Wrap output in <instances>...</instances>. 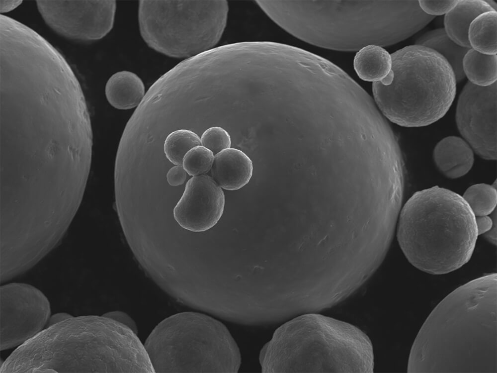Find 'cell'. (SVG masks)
Listing matches in <instances>:
<instances>
[{
	"label": "cell",
	"mask_w": 497,
	"mask_h": 373,
	"mask_svg": "<svg viewBox=\"0 0 497 373\" xmlns=\"http://www.w3.org/2000/svg\"><path fill=\"white\" fill-rule=\"evenodd\" d=\"M0 194L83 196L92 134L83 93L0 95Z\"/></svg>",
	"instance_id": "6da1fadb"
},
{
	"label": "cell",
	"mask_w": 497,
	"mask_h": 373,
	"mask_svg": "<svg viewBox=\"0 0 497 373\" xmlns=\"http://www.w3.org/2000/svg\"><path fill=\"white\" fill-rule=\"evenodd\" d=\"M497 274L454 290L427 317L412 345L409 373H497Z\"/></svg>",
	"instance_id": "7a4b0ae2"
},
{
	"label": "cell",
	"mask_w": 497,
	"mask_h": 373,
	"mask_svg": "<svg viewBox=\"0 0 497 373\" xmlns=\"http://www.w3.org/2000/svg\"><path fill=\"white\" fill-rule=\"evenodd\" d=\"M277 24L313 45L357 51L391 45L411 37L434 16L418 0H257Z\"/></svg>",
	"instance_id": "3957f363"
},
{
	"label": "cell",
	"mask_w": 497,
	"mask_h": 373,
	"mask_svg": "<svg viewBox=\"0 0 497 373\" xmlns=\"http://www.w3.org/2000/svg\"><path fill=\"white\" fill-rule=\"evenodd\" d=\"M137 334L103 315L73 316L17 347L0 373H154Z\"/></svg>",
	"instance_id": "277c9868"
},
{
	"label": "cell",
	"mask_w": 497,
	"mask_h": 373,
	"mask_svg": "<svg viewBox=\"0 0 497 373\" xmlns=\"http://www.w3.org/2000/svg\"><path fill=\"white\" fill-rule=\"evenodd\" d=\"M399 246L414 267L431 275L454 271L471 259L478 236L462 196L438 186L415 192L400 211Z\"/></svg>",
	"instance_id": "5b68a950"
},
{
	"label": "cell",
	"mask_w": 497,
	"mask_h": 373,
	"mask_svg": "<svg viewBox=\"0 0 497 373\" xmlns=\"http://www.w3.org/2000/svg\"><path fill=\"white\" fill-rule=\"evenodd\" d=\"M368 336L348 323L316 313L282 324L262 348V373H361L374 370Z\"/></svg>",
	"instance_id": "8992f818"
},
{
	"label": "cell",
	"mask_w": 497,
	"mask_h": 373,
	"mask_svg": "<svg viewBox=\"0 0 497 373\" xmlns=\"http://www.w3.org/2000/svg\"><path fill=\"white\" fill-rule=\"evenodd\" d=\"M391 55L389 73L372 85L382 114L406 127L427 126L441 118L456 92L455 75L447 61L435 50L416 44Z\"/></svg>",
	"instance_id": "52a82bcc"
},
{
	"label": "cell",
	"mask_w": 497,
	"mask_h": 373,
	"mask_svg": "<svg viewBox=\"0 0 497 373\" xmlns=\"http://www.w3.org/2000/svg\"><path fill=\"white\" fill-rule=\"evenodd\" d=\"M144 347L155 373H237V345L226 327L202 313L185 312L164 319Z\"/></svg>",
	"instance_id": "ba28073f"
},
{
	"label": "cell",
	"mask_w": 497,
	"mask_h": 373,
	"mask_svg": "<svg viewBox=\"0 0 497 373\" xmlns=\"http://www.w3.org/2000/svg\"><path fill=\"white\" fill-rule=\"evenodd\" d=\"M226 0H141V35L156 51L175 58L198 55L214 48L225 29Z\"/></svg>",
	"instance_id": "9c48e42d"
},
{
	"label": "cell",
	"mask_w": 497,
	"mask_h": 373,
	"mask_svg": "<svg viewBox=\"0 0 497 373\" xmlns=\"http://www.w3.org/2000/svg\"><path fill=\"white\" fill-rule=\"evenodd\" d=\"M0 350L18 347L46 328L49 301L30 284L9 283L0 286Z\"/></svg>",
	"instance_id": "30bf717a"
},
{
	"label": "cell",
	"mask_w": 497,
	"mask_h": 373,
	"mask_svg": "<svg viewBox=\"0 0 497 373\" xmlns=\"http://www.w3.org/2000/svg\"><path fill=\"white\" fill-rule=\"evenodd\" d=\"M46 24L58 34L79 42L106 36L113 27L115 0H36Z\"/></svg>",
	"instance_id": "8fae6325"
},
{
	"label": "cell",
	"mask_w": 497,
	"mask_h": 373,
	"mask_svg": "<svg viewBox=\"0 0 497 373\" xmlns=\"http://www.w3.org/2000/svg\"><path fill=\"white\" fill-rule=\"evenodd\" d=\"M458 129L482 158L497 159V82L480 87L468 81L459 97L456 111Z\"/></svg>",
	"instance_id": "7c38bea8"
},
{
	"label": "cell",
	"mask_w": 497,
	"mask_h": 373,
	"mask_svg": "<svg viewBox=\"0 0 497 373\" xmlns=\"http://www.w3.org/2000/svg\"><path fill=\"white\" fill-rule=\"evenodd\" d=\"M225 203L224 193L212 177L205 174L193 176L187 181L173 215L182 228L204 232L220 219Z\"/></svg>",
	"instance_id": "4fadbf2b"
},
{
	"label": "cell",
	"mask_w": 497,
	"mask_h": 373,
	"mask_svg": "<svg viewBox=\"0 0 497 373\" xmlns=\"http://www.w3.org/2000/svg\"><path fill=\"white\" fill-rule=\"evenodd\" d=\"M210 170L212 179L221 188L235 190L248 183L252 176L253 165L242 151L229 148L214 155Z\"/></svg>",
	"instance_id": "5bb4252c"
},
{
	"label": "cell",
	"mask_w": 497,
	"mask_h": 373,
	"mask_svg": "<svg viewBox=\"0 0 497 373\" xmlns=\"http://www.w3.org/2000/svg\"><path fill=\"white\" fill-rule=\"evenodd\" d=\"M433 157L439 171L450 179L466 175L474 162L473 150L469 144L457 136H448L435 146Z\"/></svg>",
	"instance_id": "9a60e30c"
},
{
	"label": "cell",
	"mask_w": 497,
	"mask_h": 373,
	"mask_svg": "<svg viewBox=\"0 0 497 373\" xmlns=\"http://www.w3.org/2000/svg\"><path fill=\"white\" fill-rule=\"evenodd\" d=\"M490 11L495 10L485 0H458L454 7L445 15L446 33L457 44L471 48L468 39L470 25L479 15Z\"/></svg>",
	"instance_id": "2e32d148"
},
{
	"label": "cell",
	"mask_w": 497,
	"mask_h": 373,
	"mask_svg": "<svg viewBox=\"0 0 497 373\" xmlns=\"http://www.w3.org/2000/svg\"><path fill=\"white\" fill-rule=\"evenodd\" d=\"M105 92L109 103L119 109L138 107L146 94L142 80L136 74L127 71L112 75L106 83Z\"/></svg>",
	"instance_id": "e0dca14e"
},
{
	"label": "cell",
	"mask_w": 497,
	"mask_h": 373,
	"mask_svg": "<svg viewBox=\"0 0 497 373\" xmlns=\"http://www.w3.org/2000/svg\"><path fill=\"white\" fill-rule=\"evenodd\" d=\"M353 66L357 75L362 80L380 82L391 70V55L380 46L369 45L357 52Z\"/></svg>",
	"instance_id": "ac0fdd59"
},
{
	"label": "cell",
	"mask_w": 497,
	"mask_h": 373,
	"mask_svg": "<svg viewBox=\"0 0 497 373\" xmlns=\"http://www.w3.org/2000/svg\"><path fill=\"white\" fill-rule=\"evenodd\" d=\"M415 44L429 48L442 55L451 66L457 83L465 78L462 61L470 48L456 43L449 38L444 28L435 29L425 32L416 39Z\"/></svg>",
	"instance_id": "d6986e66"
},
{
	"label": "cell",
	"mask_w": 497,
	"mask_h": 373,
	"mask_svg": "<svg viewBox=\"0 0 497 373\" xmlns=\"http://www.w3.org/2000/svg\"><path fill=\"white\" fill-rule=\"evenodd\" d=\"M497 11H490L481 14L472 21L468 31L471 48L484 54H497Z\"/></svg>",
	"instance_id": "ffe728a7"
},
{
	"label": "cell",
	"mask_w": 497,
	"mask_h": 373,
	"mask_svg": "<svg viewBox=\"0 0 497 373\" xmlns=\"http://www.w3.org/2000/svg\"><path fill=\"white\" fill-rule=\"evenodd\" d=\"M462 68L465 76L474 85L487 87L497 82V54H484L470 48L463 58Z\"/></svg>",
	"instance_id": "44dd1931"
},
{
	"label": "cell",
	"mask_w": 497,
	"mask_h": 373,
	"mask_svg": "<svg viewBox=\"0 0 497 373\" xmlns=\"http://www.w3.org/2000/svg\"><path fill=\"white\" fill-rule=\"evenodd\" d=\"M199 136L194 131L180 128L175 130L166 137L164 153L166 158L174 165H182L185 154L193 147L201 145Z\"/></svg>",
	"instance_id": "7402d4cb"
},
{
	"label": "cell",
	"mask_w": 497,
	"mask_h": 373,
	"mask_svg": "<svg viewBox=\"0 0 497 373\" xmlns=\"http://www.w3.org/2000/svg\"><path fill=\"white\" fill-rule=\"evenodd\" d=\"M462 197L475 217L487 216L494 211L497 205L496 182L492 185H473L466 189Z\"/></svg>",
	"instance_id": "603a6c76"
},
{
	"label": "cell",
	"mask_w": 497,
	"mask_h": 373,
	"mask_svg": "<svg viewBox=\"0 0 497 373\" xmlns=\"http://www.w3.org/2000/svg\"><path fill=\"white\" fill-rule=\"evenodd\" d=\"M214 154L202 145L195 146L184 156L182 166L191 176L205 175L211 169Z\"/></svg>",
	"instance_id": "cb8c5ba5"
},
{
	"label": "cell",
	"mask_w": 497,
	"mask_h": 373,
	"mask_svg": "<svg viewBox=\"0 0 497 373\" xmlns=\"http://www.w3.org/2000/svg\"><path fill=\"white\" fill-rule=\"evenodd\" d=\"M202 146L212 151L214 155L229 148L231 140L229 134L224 128L213 126L206 129L201 138Z\"/></svg>",
	"instance_id": "d4e9b609"
},
{
	"label": "cell",
	"mask_w": 497,
	"mask_h": 373,
	"mask_svg": "<svg viewBox=\"0 0 497 373\" xmlns=\"http://www.w3.org/2000/svg\"><path fill=\"white\" fill-rule=\"evenodd\" d=\"M421 9L426 14L435 16L446 14L458 2V0H418Z\"/></svg>",
	"instance_id": "484cf974"
},
{
	"label": "cell",
	"mask_w": 497,
	"mask_h": 373,
	"mask_svg": "<svg viewBox=\"0 0 497 373\" xmlns=\"http://www.w3.org/2000/svg\"><path fill=\"white\" fill-rule=\"evenodd\" d=\"M186 174L182 165H174L167 171L166 181L168 185L172 186L181 185L186 179Z\"/></svg>",
	"instance_id": "4316f807"
},
{
	"label": "cell",
	"mask_w": 497,
	"mask_h": 373,
	"mask_svg": "<svg viewBox=\"0 0 497 373\" xmlns=\"http://www.w3.org/2000/svg\"><path fill=\"white\" fill-rule=\"evenodd\" d=\"M102 315L122 323L137 334L138 329L136 324L127 314L122 311H115L109 312Z\"/></svg>",
	"instance_id": "83f0119b"
},
{
	"label": "cell",
	"mask_w": 497,
	"mask_h": 373,
	"mask_svg": "<svg viewBox=\"0 0 497 373\" xmlns=\"http://www.w3.org/2000/svg\"><path fill=\"white\" fill-rule=\"evenodd\" d=\"M475 220L478 235L486 233L493 226V219L488 215L475 217Z\"/></svg>",
	"instance_id": "f1b7e54d"
},
{
	"label": "cell",
	"mask_w": 497,
	"mask_h": 373,
	"mask_svg": "<svg viewBox=\"0 0 497 373\" xmlns=\"http://www.w3.org/2000/svg\"><path fill=\"white\" fill-rule=\"evenodd\" d=\"M22 2V0H0V12L2 13L10 11L18 6Z\"/></svg>",
	"instance_id": "f546056e"
},
{
	"label": "cell",
	"mask_w": 497,
	"mask_h": 373,
	"mask_svg": "<svg viewBox=\"0 0 497 373\" xmlns=\"http://www.w3.org/2000/svg\"><path fill=\"white\" fill-rule=\"evenodd\" d=\"M72 317H73V316L67 313H58L55 314L50 317L48 321V322L47 323L46 328L51 326L59 322H60L62 321H64Z\"/></svg>",
	"instance_id": "4dcf8cb0"
},
{
	"label": "cell",
	"mask_w": 497,
	"mask_h": 373,
	"mask_svg": "<svg viewBox=\"0 0 497 373\" xmlns=\"http://www.w3.org/2000/svg\"><path fill=\"white\" fill-rule=\"evenodd\" d=\"M495 217L496 216H494V218L493 219V226H492V228H491V229L489 231H488V232H487L486 233H485L484 234L485 237L487 238V239L489 241H490L491 243H493V244L496 245V242H497V235H496V232H497V229H497V225L496 224H497L496 223H497V222H496V217Z\"/></svg>",
	"instance_id": "1f68e13d"
},
{
	"label": "cell",
	"mask_w": 497,
	"mask_h": 373,
	"mask_svg": "<svg viewBox=\"0 0 497 373\" xmlns=\"http://www.w3.org/2000/svg\"><path fill=\"white\" fill-rule=\"evenodd\" d=\"M485 1L491 6L494 10L497 11V3L494 0H485Z\"/></svg>",
	"instance_id": "d6a6232c"
}]
</instances>
